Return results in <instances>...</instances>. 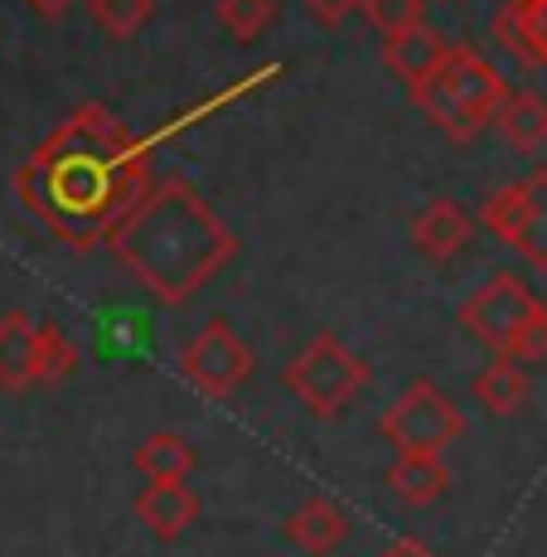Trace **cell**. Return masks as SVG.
Listing matches in <instances>:
<instances>
[{"instance_id": "6da1fadb", "label": "cell", "mask_w": 547, "mask_h": 557, "mask_svg": "<svg viewBox=\"0 0 547 557\" xmlns=\"http://www.w3.org/2000/svg\"><path fill=\"white\" fill-rule=\"evenodd\" d=\"M150 156L156 151L112 107L83 102L15 170V199L63 248H107L112 228L156 185Z\"/></svg>"}, {"instance_id": "7a4b0ae2", "label": "cell", "mask_w": 547, "mask_h": 557, "mask_svg": "<svg viewBox=\"0 0 547 557\" xmlns=\"http://www.w3.org/2000/svg\"><path fill=\"white\" fill-rule=\"evenodd\" d=\"M107 252L160 306H185L238 257V233L185 175H165L112 228Z\"/></svg>"}, {"instance_id": "3957f363", "label": "cell", "mask_w": 547, "mask_h": 557, "mask_svg": "<svg viewBox=\"0 0 547 557\" xmlns=\"http://www.w3.org/2000/svg\"><path fill=\"white\" fill-rule=\"evenodd\" d=\"M509 92L513 88L504 83V73L485 53H475L470 45H456L446 69L436 73V78H426L422 88H412V107L432 126H442L456 146H465V141H475L485 126H495Z\"/></svg>"}, {"instance_id": "277c9868", "label": "cell", "mask_w": 547, "mask_h": 557, "mask_svg": "<svg viewBox=\"0 0 547 557\" xmlns=\"http://www.w3.org/2000/svg\"><path fill=\"white\" fill-rule=\"evenodd\" d=\"M369 379H373L369 359L353 355V349L335 335V330H320V335L310 339V345L282 369L286 393H291V398L306 407L310 417H320V422H335V417H345L349 407L363 398Z\"/></svg>"}, {"instance_id": "5b68a950", "label": "cell", "mask_w": 547, "mask_h": 557, "mask_svg": "<svg viewBox=\"0 0 547 557\" xmlns=\"http://www.w3.org/2000/svg\"><path fill=\"white\" fill-rule=\"evenodd\" d=\"M378 432L388 436L393 451H422L442 456L456 436H465V412L456 398L432 379H417L393 398V407L378 417Z\"/></svg>"}, {"instance_id": "8992f818", "label": "cell", "mask_w": 547, "mask_h": 557, "mask_svg": "<svg viewBox=\"0 0 547 557\" xmlns=\"http://www.w3.org/2000/svg\"><path fill=\"white\" fill-rule=\"evenodd\" d=\"M480 223H485V233H495L499 243H509L523 262L547 272V165L495 189V195L485 199V209H480Z\"/></svg>"}, {"instance_id": "52a82bcc", "label": "cell", "mask_w": 547, "mask_h": 557, "mask_svg": "<svg viewBox=\"0 0 547 557\" xmlns=\"http://www.w3.org/2000/svg\"><path fill=\"white\" fill-rule=\"evenodd\" d=\"M257 359H252V345L228 325V320H209L185 349H179V373L185 383L203 398L223 403L252 379Z\"/></svg>"}, {"instance_id": "ba28073f", "label": "cell", "mask_w": 547, "mask_h": 557, "mask_svg": "<svg viewBox=\"0 0 547 557\" xmlns=\"http://www.w3.org/2000/svg\"><path fill=\"white\" fill-rule=\"evenodd\" d=\"M543 301L529 292V282H523V276L495 272L485 286H480V292L465 296V306H460V320H465V330L489 349V355L509 359L513 339H519V330L529 325V315Z\"/></svg>"}, {"instance_id": "9c48e42d", "label": "cell", "mask_w": 547, "mask_h": 557, "mask_svg": "<svg viewBox=\"0 0 547 557\" xmlns=\"http://www.w3.org/2000/svg\"><path fill=\"white\" fill-rule=\"evenodd\" d=\"M199 495L189 490V480H146L136 495V519L146 523V533L156 543H179L199 519Z\"/></svg>"}, {"instance_id": "30bf717a", "label": "cell", "mask_w": 547, "mask_h": 557, "mask_svg": "<svg viewBox=\"0 0 547 557\" xmlns=\"http://www.w3.org/2000/svg\"><path fill=\"white\" fill-rule=\"evenodd\" d=\"M282 539L291 543L296 553H306V557H330L339 543L349 539V513H345L339 499L310 495V499H300V505L286 513Z\"/></svg>"}, {"instance_id": "8fae6325", "label": "cell", "mask_w": 547, "mask_h": 557, "mask_svg": "<svg viewBox=\"0 0 547 557\" xmlns=\"http://www.w3.org/2000/svg\"><path fill=\"white\" fill-rule=\"evenodd\" d=\"M470 238H475V219L446 195L432 199L412 219V248L422 252L426 262H456V257L470 248Z\"/></svg>"}, {"instance_id": "7c38bea8", "label": "cell", "mask_w": 547, "mask_h": 557, "mask_svg": "<svg viewBox=\"0 0 547 557\" xmlns=\"http://www.w3.org/2000/svg\"><path fill=\"white\" fill-rule=\"evenodd\" d=\"M450 49L456 45H450L442 29L417 25V29H402V35L383 39V63H388V73H398V78L407 83V92H412V88H422L426 78H436V73L446 69Z\"/></svg>"}, {"instance_id": "4fadbf2b", "label": "cell", "mask_w": 547, "mask_h": 557, "mask_svg": "<svg viewBox=\"0 0 547 557\" xmlns=\"http://www.w3.org/2000/svg\"><path fill=\"white\" fill-rule=\"evenodd\" d=\"M489 29L519 63L547 69V0H504Z\"/></svg>"}, {"instance_id": "5bb4252c", "label": "cell", "mask_w": 547, "mask_h": 557, "mask_svg": "<svg viewBox=\"0 0 547 557\" xmlns=\"http://www.w3.org/2000/svg\"><path fill=\"white\" fill-rule=\"evenodd\" d=\"M35 349H39V325L25 310H5L0 315V393L35 388Z\"/></svg>"}, {"instance_id": "9a60e30c", "label": "cell", "mask_w": 547, "mask_h": 557, "mask_svg": "<svg viewBox=\"0 0 547 557\" xmlns=\"http://www.w3.org/2000/svg\"><path fill=\"white\" fill-rule=\"evenodd\" d=\"M388 490L402 499V505L422 509V505H436V499L450 490V470L442 456H422V451H398L388 470H383Z\"/></svg>"}, {"instance_id": "2e32d148", "label": "cell", "mask_w": 547, "mask_h": 557, "mask_svg": "<svg viewBox=\"0 0 547 557\" xmlns=\"http://www.w3.org/2000/svg\"><path fill=\"white\" fill-rule=\"evenodd\" d=\"M495 132L509 151L538 156L547 146V98L543 92H529V88H513L509 102H504L495 116Z\"/></svg>"}, {"instance_id": "e0dca14e", "label": "cell", "mask_w": 547, "mask_h": 557, "mask_svg": "<svg viewBox=\"0 0 547 557\" xmlns=\"http://www.w3.org/2000/svg\"><path fill=\"white\" fill-rule=\"evenodd\" d=\"M529 373H523L519 359H504L495 355V363L489 369L475 373V383H470V398H475L480 407H485L489 417H513L529 407Z\"/></svg>"}, {"instance_id": "ac0fdd59", "label": "cell", "mask_w": 547, "mask_h": 557, "mask_svg": "<svg viewBox=\"0 0 547 557\" xmlns=\"http://www.w3.org/2000/svg\"><path fill=\"white\" fill-rule=\"evenodd\" d=\"M282 78V63H262V69H252V73H243L238 83H228V88L223 92H213V98H203L199 107H189V112H179V116H170L165 126H160V132H150V136H141V141L150 146V151H160V146L170 141V136H179L185 132V126H195V122H203V116H213V112H223V107L228 102H243L248 98V92H257L262 88V83H276Z\"/></svg>"}, {"instance_id": "d6986e66", "label": "cell", "mask_w": 547, "mask_h": 557, "mask_svg": "<svg viewBox=\"0 0 547 557\" xmlns=\"http://www.w3.org/2000/svg\"><path fill=\"white\" fill-rule=\"evenodd\" d=\"M136 470H141L146 480H189L195 475V466H199V456H195V446L185 442L179 432H150L141 446H136Z\"/></svg>"}, {"instance_id": "ffe728a7", "label": "cell", "mask_w": 547, "mask_h": 557, "mask_svg": "<svg viewBox=\"0 0 547 557\" xmlns=\"http://www.w3.org/2000/svg\"><path fill=\"white\" fill-rule=\"evenodd\" d=\"M78 345L69 339V330L59 325V320H45L39 325V349H35V388H59V383H69L73 373H78Z\"/></svg>"}, {"instance_id": "44dd1931", "label": "cell", "mask_w": 547, "mask_h": 557, "mask_svg": "<svg viewBox=\"0 0 547 557\" xmlns=\"http://www.w3.org/2000/svg\"><path fill=\"white\" fill-rule=\"evenodd\" d=\"M213 15H219L223 35H233L238 45H257L276 25V0H219Z\"/></svg>"}, {"instance_id": "7402d4cb", "label": "cell", "mask_w": 547, "mask_h": 557, "mask_svg": "<svg viewBox=\"0 0 547 557\" xmlns=\"http://www.w3.org/2000/svg\"><path fill=\"white\" fill-rule=\"evenodd\" d=\"M88 15L107 39H132L150 25L156 0H88Z\"/></svg>"}, {"instance_id": "603a6c76", "label": "cell", "mask_w": 547, "mask_h": 557, "mask_svg": "<svg viewBox=\"0 0 547 557\" xmlns=\"http://www.w3.org/2000/svg\"><path fill=\"white\" fill-rule=\"evenodd\" d=\"M359 15L369 20L383 39H393V35H402V29L426 25V0H363Z\"/></svg>"}, {"instance_id": "cb8c5ba5", "label": "cell", "mask_w": 547, "mask_h": 557, "mask_svg": "<svg viewBox=\"0 0 547 557\" xmlns=\"http://www.w3.org/2000/svg\"><path fill=\"white\" fill-rule=\"evenodd\" d=\"M509 359H519V363H538V359H547V306H538V310L529 315V325H523V330H519V339H513Z\"/></svg>"}, {"instance_id": "d4e9b609", "label": "cell", "mask_w": 547, "mask_h": 557, "mask_svg": "<svg viewBox=\"0 0 547 557\" xmlns=\"http://www.w3.org/2000/svg\"><path fill=\"white\" fill-rule=\"evenodd\" d=\"M300 5H306L310 15L320 20V25H345L353 10L363 5V0H300Z\"/></svg>"}, {"instance_id": "484cf974", "label": "cell", "mask_w": 547, "mask_h": 557, "mask_svg": "<svg viewBox=\"0 0 547 557\" xmlns=\"http://www.w3.org/2000/svg\"><path fill=\"white\" fill-rule=\"evenodd\" d=\"M378 557H436V553L426 548L422 539H412V533H402V539H388V548H383Z\"/></svg>"}, {"instance_id": "4316f807", "label": "cell", "mask_w": 547, "mask_h": 557, "mask_svg": "<svg viewBox=\"0 0 547 557\" xmlns=\"http://www.w3.org/2000/svg\"><path fill=\"white\" fill-rule=\"evenodd\" d=\"M25 5L35 10L39 20H63V15L73 10V0H25Z\"/></svg>"}]
</instances>
